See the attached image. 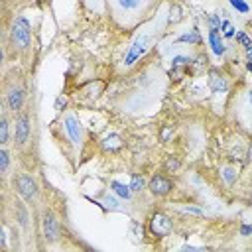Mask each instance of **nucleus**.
I'll list each match as a JSON object with an SVG mask.
<instances>
[{
  "label": "nucleus",
  "mask_w": 252,
  "mask_h": 252,
  "mask_svg": "<svg viewBox=\"0 0 252 252\" xmlns=\"http://www.w3.org/2000/svg\"><path fill=\"white\" fill-rule=\"evenodd\" d=\"M191 65H193V71H195V73L203 71V69L207 67V57H205V55H199V57H197L195 61L191 59Z\"/></svg>",
  "instance_id": "a878e982"
},
{
  "label": "nucleus",
  "mask_w": 252,
  "mask_h": 252,
  "mask_svg": "<svg viewBox=\"0 0 252 252\" xmlns=\"http://www.w3.org/2000/svg\"><path fill=\"white\" fill-rule=\"evenodd\" d=\"M183 67H187V69L191 67V57H187V55H176L172 59V69L174 71H180Z\"/></svg>",
  "instance_id": "412c9836"
},
{
  "label": "nucleus",
  "mask_w": 252,
  "mask_h": 252,
  "mask_svg": "<svg viewBox=\"0 0 252 252\" xmlns=\"http://www.w3.org/2000/svg\"><path fill=\"white\" fill-rule=\"evenodd\" d=\"M109 187H111V191H113L116 197L126 199V201H130V199H132V189H130V185H124V183H120V182L113 180V182L109 183Z\"/></svg>",
  "instance_id": "f8f14e48"
},
{
  "label": "nucleus",
  "mask_w": 252,
  "mask_h": 252,
  "mask_svg": "<svg viewBox=\"0 0 252 252\" xmlns=\"http://www.w3.org/2000/svg\"><path fill=\"white\" fill-rule=\"evenodd\" d=\"M246 69H248V71H250V73H252V61H250V59H248V61H246Z\"/></svg>",
  "instance_id": "72a5a7b5"
},
{
  "label": "nucleus",
  "mask_w": 252,
  "mask_h": 252,
  "mask_svg": "<svg viewBox=\"0 0 252 252\" xmlns=\"http://www.w3.org/2000/svg\"><path fill=\"white\" fill-rule=\"evenodd\" d=\"M8 170H10V152L6 146H2V150H0V174H2V178H8Z\"/></svg>",
  "instance_id": "6ab92c4d"
},
{
  "label": "nucleus",
  "mask_w": 252,
  "mask_h": 252,
  "mask_svg": "<svg viewBox=\"0 0 252 252\" xmlns=\"http://www.w3.org/2000/svg\"><path fill=\"white\" fill-rule=\"evenodd\" d=\"M250 203H252V199H250Z\"/></svg>",
  "instance_id": "e433bc0d"
},
{
  "label": "nucleus",
  "mask_w": 252,
  "mask_h": 252,
  "mask_svg": "<svg viewBox=\"0 0 252 252\" xmlns=\"http://www.w3.org/2000/svg\"><path fill=\"white\" fill-rule=\"evenodd\" d=\"M182 211H183V213H191V215H199V217H201V215H205L199 207H191V205H189V207H182Z\"/></svg>",
  "instance_id": "c756f323"
},
{
  "label": "nucleus",
  "mask_w": 252,
  "mask_h": 252,
  "mask_svg": "<svg viewBox=\"0 0 252 252\" xmlns=\"http://www.w3.org/2000/svg\"><path fill=\"white\" fill-rule=\"evenodd\" d=\"M176 44H191V46H199V44H201V34L193 28V30L182 34V36L176 40Z\"/></svg>",
  "instance_id": "dca6fc26"
},
{
  "label": "nucleus",
  "mask_w": 252,
  "mask_h": 252,
  "mask_svg": "<svg viewBox=\"0 0 252 252\" xmlns=\"http://www.w3.org/2000/svg\"><path fill=\"white\" fill-rule=\"evenodd\" d=\"M30 134H32V118L28 111H22L20 115H16L14 120V146L24 148L30 140Z\"/></svg>",
  "instance_id": "39448f33"
},
{
  "label": "nucleus",
  "mask_w": 252,
  "mask_h": 252,
  "mask_svg": "<svg viewBox=\"0 0 252 252\" xmlns=\"http://www.w3.org/2000/svg\"><path fill=\"white\" fill-rule=\"evenodd\" d=\"M4 103L8 107V111L16 116L24 111V105H26V91L24 87L16 85V83H8L6 85V91H4Z\"/></svg>",
  "instance_id": "20e7f679"
},
{
  "label": "nucleus",
  "mask_w": 252,
  "mask_h": 252,
  "mask_svg": "<svg viewBox=\"0 0 252 252\" xmlns=\"http://www.w3.org/2000/svg\"><path fill=\"white\" fill-rule=\"evenodd\" d=\"M12 185H14V191H16L26 203L32 205V203L38 201V197H40V185H38V182H36L30 174H24V172L16 174Z\"/></svg>",
  "instance_id": "f03ea898"
},
{
  "label": "nucleus",
  "mask_w": 252,
  "mask_h": 252,
  "mask_svg": "<svg viewBox=\"0 0 252 252\" xmlns=\"http://www.w3.org/2000/svg\"><path fill=\"white\" fill-rule=\"evenodd\" d=\"M174 189H176V183L165 174H154L150 178V182H148V191L158 199H163L167 195H172Z\"/></svg>",
  "instance_id": "423d86ee"
},
{
  "label": "nucleus",
  "mask_w": 252,
  "mask_h": 252,
  "mask_svg": "<svg viewBox=\"0 0 252 252\" xmlns=\"http://www.w3.org/2000/svg\"><path fill=\"white\" fill-rule=\"evenodd\" d=\"M207 40H209V46H211V51L217 55V57H223L227 53V46H225V38L221 34V30H209L207 34Z\"/></svg>",
  "instance_id": "9d476101"
},
{
  "label": "nucleus",
  "mask_w": 252,
  "mask_h": 252,
  "mask_svg": "<svg viewBox=\"0 0 252 252\" xmlns=\"http://www.w3.org/2000/svg\"><path fill=\"white\" fill-rule=\"evenodd\" d=\"M14 215H16L18 225H20L22 229H28L30 217H28V209H26V205H24L22 201H14Z\"/></svg>",
  "instance_id": "ddd939ff"
},
{
  "label": "nucleus",
  "mask_w": 252,
  "mask_h": 252,
  "mask_svg": "<svg viewBox=\"0 0 252 252\" xmlns=\"http://www.w3.org/2000/svg\"><path fill=\"white\" fill-rule=\"evenodd\" d=\"M240 236H250L252 234V225H240Z\"/></svg>",
  "instance_id": "2f4dec72"
},
{
  "label": "nucleus",
  "mask_w": 252,
  "mask_h": 252,
  "mask_svg": "<svg viewBox=\"0 0 252 252\" xmlns=\"http://www.w3.org/2000/svg\"><path fill=\"white\" fill-rule=\"evenodd\" d=\"M146 187H148V182H146L144 176H140V174H132L130 176V189H132V193H142Z\"/></svg>",
  "instance_id": "f3484780"
},
{
  "label": "nucleus",
  "mask_w": 252,
  "mask_h": 252,
  "mask_svg": "<svg viewBox=\"0 0 252 252\" xmlns=\"http://www.w3.org/2000/svg\"><path fill=\"white\" fill-rule=\"evenodd\" d=\"M248 160H252V146H250V150H248Z\"/></svg>",
  "instance_id": "c9c22d12"
},
{
  "label": "nucleus",
  "mask_w": 252,
  "mask_h": 252,
  "mask_svg": "<svg viewBox=\"0 0 252 252\" xmlns=\"http://www.w3.org/2000/svg\"><path fill=\"white\" fill-rule=\"evenodd\" d=\"M229 4L238 12V14H248L250 12V6L246 0H229Z\"/></svg>",
  "instance_id": "b1692460"
},
{
  "label": "nucleus",
  "mask_w": 252,
  "mask_h": 252,
  "mask_svg": "<svg viewBox=\"0 0 252 252\" xmlns=\"http://www.w3.org/2000/svg\"><path fill=\"white\" fill-rule=\"evenodd\" d=\"M221 176H223V180H225L229 185H232V183L236 182V178H238V174H236L234 167H223V170H221Z\"/></svg>",
  "instance_id": "5701e85b"
},
{
  "label": "nucleus",
  "mask_w": 252,
  "mask_h": 252,
  "mask_svg": "<svg viewBox=\"0 0 252 252\" xmlns=\"http://www.w3.org/2000/svg\"><path fill=\"white\" fill-rule=\"evenodd\" d=\"M10 142V122H8V115L4 113L2 118H0V144L8 146Z\"/></svg>",
  "instance_id": "2eb2a0df"
},
{
  "label": "nucleus",
  "mask_w": 252,
  "mask_h": 252,
  "mask_svg": "<svg viewBox=\"0 0 252 252\" xmlns=\"http://www.w3.org/2000/svg\"><path fill=\"white\" fill-rule=\"evenodd\" d=\"M248 101H250V107H252V89H250V93H248Z\"/></svg>",
  "instance_id": "f704fd0d"
},
{
  "label": "nucleus",
  "mask_w": 252,
  "mask_h": 252,
  "mask_svg": "<svg viewBox=\"0 0 252 252\" xmlns=\"http://www.w3.org/2000/svg\"><path fill=\"white\" fill-rule=\"evenodd\" d=\"M148 44H150V38L144 34V36H138L136 40H134V44L128 47V51H126V55H124V65L126 67H132L146 51H148Z\"/></svg>",
  "instance_id": "6e6552de"
},
{
  "label": "nucleus",
  "mask_w": 252,
  "mask_h": 252,
  "mask_svg": "<svg viewBox=\"0 0 252 252\" xmlns=\"http://www.w3.org/2000/svg\"><path fill=\"white\" fill-rule=\"evenodd\" d=\"M174 229V221L167 217L163 211H156L152 217H150V232L158 238H163L172 232Z\"/></svg>",
  "instance_id": "0eeeda50"
},
{
  "label": "nucleus",
  "mask_w": 252,
  "mask_h": 252,
  "mask_svg": "<svg viewBox=\"0 0 252 252\" xmlns=\"http://www.w3.org/2000/svg\"><path fill=\"white\" fill-rule=\"evenodd\" d=\"M174 136V126H163L161 132H160V140L165 144V142H170V138Z\"/></svg>",
  "instance_id": "bb28decb"
},
{
  "label": "nucleus",
  "mask_w": 252,
  "mask_h": 252,
  "mask_svg": "<svg viewBox=\"0 0 252 252\" xmlns=\"http://www.w3.org/2000/svg\"><path fill=\"white\" fill-rule=\"evenodd\" d=\"M209 87H211V91L213 93H223V91H227V79H225V75L219 71V69H211L209 71Z\"/></svg>",
  "instance_id": "9b49d317"
},
{
  "label": "nucleus",
  "mask_w": 252,
  "mask_h": 252,
  "mask_svg": "<svg viewBox=\"0 0 252 252\" xmlns=\"http://www.w3.org/2000/svg\"><path fill=\"white\" fill-rule=\"evenodd\" d=\"M163 170H165V174H178L182 170V160L178 156H167L165 163H163Z\"/></svg>",
  "instance_id": "a211bd4d"
},
{
  "label": "nucleus",
  "mask_w": 252,
  "mask_h": 252,
  "mask_svg": "<svg viewBox=\"0 0 252 252\" xmlns=\"http://www.w3.org/2000/svg\"><path fill=\"white\" fill-rule=\"evenodd\" d=\"M63 126H65V132H67V136L71 138V142H73L75 146H81V144H83V138H85V128H83L81 120H79L77 116H73V115H65Z\"/></svg>",
  "instance_id": "1a4fd4ad"
},
{
  "label": "nucleus",
  "mask_w": 252,
  "mask_h": 252,
  "mask_svg": "<svg viewBox=\"0 0 252 252\" xmlns=\"http://www.w3.org/2000/svg\"><path fill=\"white\" fill-rule=\"evenodd\" d=\"M244 53H246V59H250V61H252V46H248V47L244 49Z\"/></svg>",
  "instance_id": "473e14b6"
},
{
  "label": "nucleus",
  "mask_w": 252,
  "mask_h": 252,
  "mask_svg": "<svg viewBox=\"0 0 252 252\" xmlns=\"http://www.w3.org/2000/svg\"><path fill=\"white\" fill-rule=\"evenodd\" d=\"M234 40H236V44L240 46V47H248V46H252V40L248 38V34L246 32H236V36H234Z\"/></svg>",
  "instance_id": "393cba45"
},
{
  "label": "nucleus",
  "mask_w": 252,
  "mask_h": 252,
  "mask_svg": "<svg viewBox=\"0 0 252 252\" xmlns=\"http://www.w3.org/2000/svg\"><path fill=\"white\" fill-rule=\"evenodd\" d=\"M144 2H146V0H116V4H118L122 10H126V12L138 10V8H140Z\"/></svg>",
  "instance_id": "aec40b11"
},
{
  "label": "nucleus",
  "mask_w": 252,
  "mask_h": 252,
  "mask_svg": "<svg viewBox=\"0 0 252 252\" xmlns=\"http://www.w3.org/2000/svg\"><path fill=\"white\" fill-rule=\"evenodd\" d=\"M122 138L118 136V134H111V136H107L105 140H103V150L105 152H116V150H120L122 148Z\"/></svg>",
  "instance_id": "4468645a"
},
{
  "label": "nucleus",
  "mask_w": 252,
  "mask_h": 252,
  "mask_svg": "<svg viewBox=\"0 0 252 252\" xmlns=\"http://www.w3.org/2000/svg\"><path fill=\"white\" fill-rule=\"evenodd\" d=\"M105 205H109L111 209H118V201H116L115 197H111V195L105 197Z\"/></svg>",
  "instance_id": "7c9ffc66"
},
{
  "label": "nucleus",
  "mask_w": 252,
  "mask_h": 252,
  "mask_svg": "<svg viewBox=\"0 0 252 252\" xmlns=\"http://www.w3.org/2000/svg\"><path fill=\"white\" fill-rule=\"evenodd\" d=\"M65 107H67V97H65V95H59V97L55 99V111L61 113Z\"/></svg>",
  "instance_id": "c85d7f7f"
},
{
  "label": "nucleus",
  "mask_w": 252,
  "mask_h": 252,
  "mask_svg": "<svg viewBox=\"0 0 252 252\" xmlns=\"http://www.w3.org/2000/svg\"><path fill=\"white\" fill-rule=\"evenodd\" d=\"M207 22H209V30L213 28V30H219L221 28V16H217V14H211V16H207Z\"/></svg>",
  "instance_id": "cd10ccee"
},
{
  "label": "nucleus",
  "mask_w": 252,
  "mask_h": 252,
  "mask_svg": "<svg viewBox=\"0 0 252 252\" xmlns=\"http://www.w3.org/2000/svg\"><path fill=\"white\" fill-rule=\"evenodd\" d=\"M8 38H10V46L16 51H28L30 49V46H32V26H30L26 16H16L12 20Z\"/></svg>",
  "instance_id": "f257e3e1"
},
{
  "label": "nucleus",
  "mask_w": 252,
  "mask_h": 252,
  "mask_svg": "<svg viewBox=\"0 0 252 252\" xmlns=\"http://www.w3.org/2000/svg\"><path fill=\"white\" fill-rule=\"evenodd\" d=\"M219 30H221V34H223L225 40H232V38L236 36V28H234L232 22H229V20H223Z\"/></svg>",
  "instance_id": "4be33fe9"
},
{
  "label": "nucleus",
  "mask_w": 252,
  "mask_h": 252,
  "mask_svg": "<svg viewBox=\"0 0 252 252\" xmlns=\"http://www.w3.org/2000/svg\"><path fill=\"white\" fill-rule=\"evenodd\" d=\"M42 234H44V240L47 244H55L59 240V236H61L59 219L51 209H46L42 213Z\"/></svg>",
  "instance_id": "7ed1b4c3"
}]
</instances>
